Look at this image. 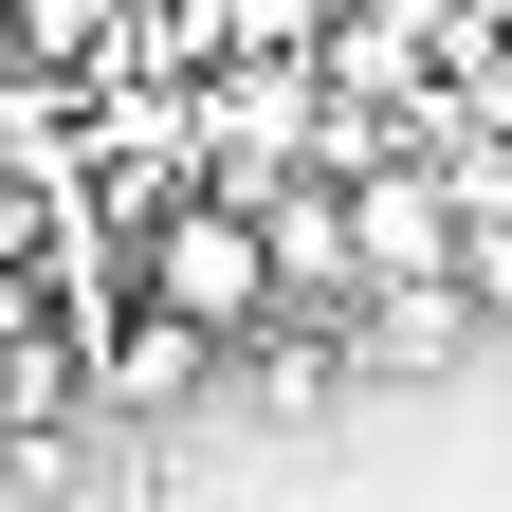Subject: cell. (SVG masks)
I'll list each match as a JSON object with an SVG mask.
<instances>
[{
	"label": "cell",
	"instance_id": "2",
	"mask_svg": "<svg viewBox=\"0 0 512 512\" xmlns=\"http://www.w3.org/2000/svg\"><path fill=\"white\" fill-rule=\"evenodd\" d=\"M183 403H220V348L183 330V311H92V421H183Z\"/></svg>",
	"mask_w": 512,
	"mask_h": 512
},
{
	"label": "cell",
	"instance_id": "1",
	"mask_svg": "<svg viewBox=\"0 0 512 512\" xmlns=\"http://www.w3.org/2000/svg\"><path fill=\"white\" fill-rule=\"evenodd\" d=\"M128 293H147V311H183L202 348H256V330H275V256H256V202L183 183V202L128 238Z\"/></svg>",
	"mask_w": 512,
	"mask_h": 512
}]
</instances>
